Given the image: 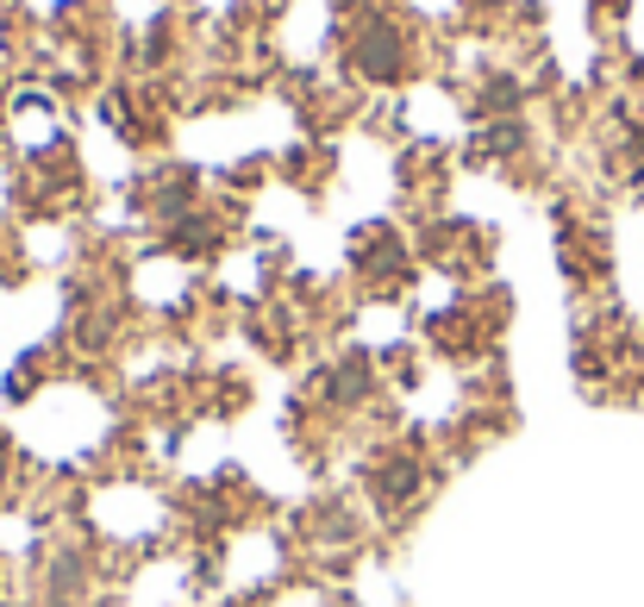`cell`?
<instances>
[{
  "mask_svg": "<svg viewBox=\"0 0 644 607\" xmlns=\"http://www.w3.org/2000/svg\"><path fill=\"white\" fill-rule=\"evenodd\" d=\"M350 69L369 82H401L407 76V32L382 13H357L350 25Z\"/></svg>",
  "mask_w": 644,
  "mask_h": 607,
  "instance_id": "6da1fadb",
  "label": "cell"
},
{
  "mask_svg": "<svg viewBox=\"0 0 644 607\" xmlns=\"http://www.w3.org/2000/svg\"><path fill=\"white\" fill-rule=\"evenodd\" d=\"M413 489H419V463H413V457H388L382 470H376V495H382L388 507H394V501H407Z\"/></svg>",
  "mask_w": 644,
  "mask_h": 607,
  "instance_id": "7a4b0ae2",
  "label": "cell"
},
{
  "mask_svg": "<svg viewBox=\"0 0 644 607\" xmlns=\"http://www.w3.org/2000/svg\"><path fill=\"white\" fill-rule=\"evenodd\" d=\"M170 244L175 251H214V219L207 214H188L170 226Z\"/></svg>",
  "mask_w": 644,
  "mask_h": 607,
  "instance_id": "3957f363",
  "label": "cell"
},
{
  "mask_svg": "<svg viewBox=\"0 0 644 607\" xmlns=\"http://www.w3.org/2000/svg\"><path fill=\"white\" fill-rule=\"evenodd\" d=\"M482 107H488V113L519 107V88H514V82H488V94H482Z\"/></svg>",
  "mask_w": 644,
  "mask_h": 607,
  "instance_id": "277c9868",
  "label": "cell"
}]
</instances>
